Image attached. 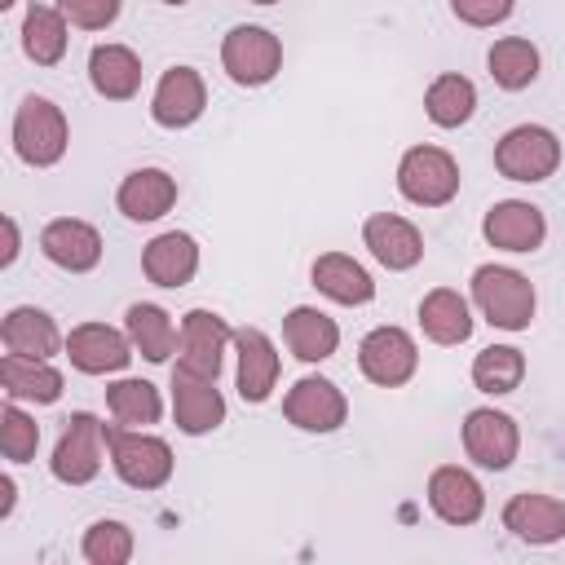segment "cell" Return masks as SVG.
I'll return each mask as SVG.
<instances>
[{"label":"cell","instance_id":"obj_1","mask_svg":"<svg viewBox=\"0 0 565 565\" xmlns=\"http://www.w3.org/2000/svg\"><path fill=\"white\" fill-rule=\"evenodd\" d=\"M472 300L481 318L499 331H525L534 322V282L521 269L508 265H477L472 274Z\"/></svg>","mask_w":565,"mask_h":565},{"label":"cell","instance_id":"obj_2","mask_svg":"<svg viewBox=\"0 0 565 565\" xmlns=\"http://www.w3.org/2000/svg\"><path fill=\"white\" fill-rule=\"evenodd\" d=\"M66 141H71V128H66L62 106L31 93L13 115V150H18V159L31 163V168H53L66 154Z\"/></svg>","mask_w":565,"mask_h":565},{"label":"cell","instance_id":"obj_3","mask_svg":"<svg viewBox=\"0 0 565 565\" xmlns=\"http://www.w3.org/2000/svg\"><path fill=\"white\" fill-rule=\"evenodd\" d=\"M397 190L415 207H446L459 194V163L441 146H411L397 163Z\"/></svg>","mask_w":565,"mask_h":565},{"label":"cell","instance_id":"obj_4","mask_svg":"<svg viewBox=\"0 0 565 565\" xmlns=\"http://www.w3.org/2000/svg\"><path fill=\"white\" fill-rule=\"evenodd\" d=\"M110 441V468L132 490H159L172 477V446L141 428H106Z\"/></svg>","mask_w":565,"mask_h":565},{"label":"cell","instance_id":"obj_5","mask_svg":"<svg viewBox=\"0 0 565 565\" xmlns=\"http://www.w3.org/2000/svg\"><path fill=\"white\" fill-rule=\"evenodd\" d=\"M494 168L508 181H547L561 168V141L543 124H516L494 146Z\"/></svg>","mask_w":565,"mask_h":565},{"label":"cell","instance_id":"obj_6","mask_svg":"<svg viewBox=\"0 0 565 565\" xmlns=\"http://www.w3.org/2000/svg\"><path fill=\"white\" fill-rule=\"evenodd\" d=\"M106 450H110L106 424H102L97 415H88V411H75V415L66 419L57 446H53L49 468H53V477H57L62 486H88V481L102 472V455H106Z\"/></svg>","mask_w":565,"mask_h":565},{"label":"cell","instance_id":"obj_7","mask_svg":"<svg viewBox=\"0 0 565 565\" xmlns=\"http://www.w3.org/2000/svg\"><path fill=\"white\" fill-rule=\"evenodd\" d=\"M221 66H225V75H230L234 84L260 88V84H269V79L278 75V66H282V40H278L274 31H265V26L243 22V26H234V31L221 40Z\"/></svg>","mask_w":565,"mask_h":565},{"label":"cell","instance_id":"obj_8","mask_svg":"<svg viewBox=\"0 0 565 565\" xmlns=\"http://www.w3.org/2000/svg\"><path fill=\"white\" fill-rule=\"evenodd\" d=\"M463 450L477 468H490V472H503L512 468L516 450H521V428L508 411H494V406H477L463 415Z\"/></svg>","mask_w":565,"mask_h":565},{"label":"cell","instance_id":"obj_9","mask_svg":"<svg viewBox=\"0 0 565 565\" xmlns=\"http://www.w3.org/2000/svg\"><path fill=\"white\" fill-rule=\"evenodd\" d=\"M358 366H362V375L371 384L402 388L415 375V366H419V349H415V340L402 327H375L358 344Z\"/></svg>","mask_w":565,"mask_h":565},{"label":"cell","instance_id":"obj_10","mask_svg":"<svg viewBox=\"0 0 565 565\" xmlns=\"http://www.w3.org/2000/svg\"><path fill=\"white\" fill-rule=\"evenodd\" d=\"M282 415L287 424H296L300 433H335L344 419H349V397L322 380V375H305L287 388L282 397Z\"/></svg>","mask_w":565,"mask_h":565},{"label":"cell","instance_id":"obj_11","mask_svg":"<svg viewBox=\"0 0 565 565\" xmlns=\"http://www.w3.org/2000/svg\"><path fill=\"white\" fill-rule=\"evenodd\" d=\"M234 340V331L225 327L221 313L212 309H190L181 322V353H177V371L199 375V380H216L221 375V358L225 344Z\"/></svg>","mask_w":565,"mask_h":565},{"label":"cell","instance_id":"obj_12","mask_svg":"<svg viewBox=\"0 0 565 565\" xmlns=\"http://www.w3.org/2000/svg\"><path fill=\"white\" fill-rule=\"evenodd\" d=\"M66 358L84 375H110L132 362V340L106 322H79L66 335Z\"/></svg>","mask_w":565,"mask_h":565},{"label":"cell","instance_id":"obj_13","mask_svg":"<svg viewBox=\"0 0 565 565\" xmlns=\"http://www.w3.org/2000/svg\"><path fill=\"white\" fill-rule=\"evenodd\" d=\"M428 508H433L446 525H472V521H481V512H486V490H481V481H477L468 468L441 463V468H433V477H428Z\"/></svg>","mask_w":565,"mask_h":565},{"label":"cell","instance_id":"obj_14","mask_svg":"<svg viewBox=\"0 0 565 565\" xmlns=\"http://www.w3.org/2000/svg\"><path fill=\"white\" fill-rule=\"evenodd\" d=\"M207 106L203 75L194 66H168L154 97H150V119L159 128H190Z\"/></svg>","mask_w":565,"mask_h":565},{"label":"cell","instance_id":"obj_15","mask_svg":"<svg viewBox=\"0 0 565 565\" xmlns=\"http://www.w3.org/2000/svg\"><path fill=\"white\" fill-rule=\"evenodd\" d=\"M481 234H486L490 247H503V252H534V247H543V238H547V221H543V212H539L534 203H525V199H503V203H494V207L486 212Z\"/></svg>","mask_w":565,"mask_h":565},{"label":"cell","instance_id":"obj_16","mask_svg":"<svg viewBox=\"0 0 565 565\" xmlns=\"http://www.w3.org/2000/svg\"><path fill=\"white\" fill-rule=\"evenodd\" d=\"M40 252L66 274H88L102 260V234L79 216H57L40 230Z\"/></svg>","mask_w":565,"mask_h":565},{"label":"cell","instance_id":"obj_17","mask_svg":"<svg viewBox=\"0 0 565 565\" xmlns=\"http://www.w3.org/2000/svg\"><path fill=\"white\" fill-rule=\"evenodd\" d=\"M172 415L185 437H203L225 424V397L216 380H199L185 371H172Z\"/></svg>","mask_w":565,"mask_h":565},{"label":"cell","instance_id":"obj_18","mask_svg":"<svg viewBox=\"0 0 565 565\" xmlns=\"http://www.w3.org/2000/svg\"><path fill=\"white\" fill-rule=\"evenodd\" d=\"M172 203H177V177L163 172V168H137V172H128V177L119 181V190H115V207H119L128 221H137V225L168 216Z\"/></svg>","mask_w":565,"mask_h":565},{"label":"cell","instance_id":"obj_19","mask_svg":"<svg viewBox=\"0 0 565 565\" xmlns=\"http://www.w3.org/2000/svg\"><path fill=\"white\" fill-rule=\"evenodd\" d=\"M362 243L371 247V256L384 269H415L419 256H424L419 230L397 212H371L366 225H362Z\"/></svg>","mask_w":565,"mask_h":565},{"label":"cell","instance_id":"obj_20","mask_svg":"<svg viewBox=\"0 0 565 565\" xmlns=\"http://www.w3.org/2000/svg\"><path fill=\"white\" fill-rule=\"evenodd\" d=\"M503 530H512L521 543H556L565 539V503L539 490H521L503 503Z\"/></svg>","mask_w":565,"mask_h":565},{"label":"cell","instance_id":"obj_21","mask_svg":"<svg viewBox=\"0 0 565 565\" xmlns=\"http://www.w3.org/2000/svg\"><path fill=\"white\" fill-rule=\"evenodd\" d=\"M234 349H238V397L256 406L278 384V349L260 327H238Z\"/></svg>","mask_w":565,"mask_h":565},{"label":"cell","instance_id":"obj_22","mask_svg":"<svg viewBox=\"0 0 565 565\" xmlns=\"http://www.w3.org/2000/svg\"><path fill=\"white\" fill-rule=\"evenodd\" d=\"M141 269L154 287H185L199 274V243L185 230H168V234L146 243Z\"/></svg>","mask_w":565,"mask_h":565},{"label":"cell","instance_id":"obj_23","mask_svg":"<svg viewBox=\"0 0 565 565\" xmlns=\"http://www.w3.org/2000/svg\"><path fill=\"white\" fill-rule=\"evenodd\" d=\"M0 340H4V349L18 353V358H53V353L62 349L57 322H53L44 309H35V305L9 309L4 322H0Z\"/></svg>","mask_w":565,"mask_h":565},{"label":"cell","instance_id":"obj_24","mask_svg":"<svg viewBox=\"0 0 565 565\" xmlns=\"http://www.w3.org/2000/svg\"><path fill=\"white\" fill-rule=\"evenodd\" d=\"M0 384L9 393V402H57L62 397V371L49 366V358H18V353H4L0 358Z\"/></svg>","mask_w":565,"mask_h":565},{"label":"cell","instance_id":"obj_25","mask_svg":"<svg viewBox=\"0 0 565 565\" xmlns=\"http://www.w3.org/2000/svg\"><path fill=\"white\" fill-rule=\"evenodd\" d=\"M88 79L106 102H128L141 88V57L128 44H97L88 53Z\"/></svg>","mask_w":565,"mask_h":565},{"label":"cell","instance_id":"obj_26","mask_svg":"<svg viewBox=\"0 0 565 565\" xmlns=\"http://www.w3.org/2000/svg\"><path fill=\"white\" fill-rule=\"evenodd\" d=\"M282 340L287 349L300 358V362H327L340 344V327L335 318H327L322 309L313 305H296L287 318H282Z\"/></svg>","mask_w":565,"mask_h":565},{"label":"cell","instance_id":"obj_27","mask_svg":"<svg viewBox=\"0 0 565 565\" xmlns=\"http://www.w3.org/2000/svg\"><path fill=\"white\" fill-rule=\"evenodd\" d=\"M419 327L433 344H463L472 335V309L455 287H433L419 300Z\"/></svg>","mask_w":565,"mask_h":565},{"label":"cell","instance_id":"obj_28","mask_svg":"<svg viewBox=\"0 0 565 565\" xmlns=\"http://www.w3.org/2000/svg\"><path fill=\"white\" fill-rule=\"evenodd\" d=\"M313 287L327 300H335V305H366L375 296L371 274L353 256H344V252H322L313 260Z\"/></svg>","mask_w":565,"mask_h":565},{"label":"cell","instance_id":"obj_29","mask_svg":"<svg viewBox=\"0 0 565 565\" xmlns=\"http://www.w3.org/2000/svg\"><path fill=\"white\" fill-rule=\"evenodd\" d=\"M66 13L53 4H31L22 18V49L35 66H57L66 57Z\"/></svg>","mask_w":565,"mask_h":565},{"label":"cell","instance_id":"obj_30","mask_svg":"<svg viewBox=\"0 0 565 565\" xmlns=\"http://www.w3.org/2000/svg\"><path fill=\"white\" fill-rule=\"evenodd\" d=\"M124 327H128L132 349H137L146 362H168V358H172V349H177V327H172L168 309L146 305V300H141V305H128Z\"/></svg>","mask_w":565,"mask_h":565},{"label":"cell","instance_id":"obj_31","mask_svg":"<svg viewBox=\"0 0 565 565\" xmlns=\"http://www.w3.org/2000/svg\"><path fill=\"white\" fill-rule=\"evenodd\" d=\"M424 110H428V119H433L437 128H459V124H468L472 110H477V88H472V79L459 75V71L437 75V79L428 84V93H424Z\"/></svg>","mask_w":565,"mask_h":565},{"label":"cell","instance_id":"obj_32","mask_svg":"<svg viewBox=\"0 0 565 565\" xmlns=\"http://www.w3.org/2000/svg\"><path fill=\"white\" fill-rule=\"evenodd\" d=\"M486 66H490V79L499 88L516 93V88H530L534 84V75H539V49L530 40H521V35H503V40L490 44Z\"/></svg>","mask_w":565,"mask_h":565},{"label":"cell","instance_id":"obj_33","mask_svg":"<svg viewBox=\"0 0 565 565\" xmlns=\"http://www.w3.org/2000/svg\"><path fill=\"white\" fill-rule=\"evenodd\" d=\"M521 380H525V353L512 349V344H490L472 358V384L490 397L512 393Z\"/></svg>","mask_w":565,"mask_h":565},{"label":"cell","instance_id":"obj_34","mask_svg":"<svg viewBox=\"0 0 565 565\" xmlns=\"http://www.w3.org/2000/svg\"><path fill=\"white\" fill-rule=\"evenodd\" d=\"M106 406L119 424H132V428H146L163 415V402H159V388L150 380H115L106 388Z\"/></svg>","mask_w":565,"mask_h":565},{"label":"cell","instance_id":"obj_35","mask_svg":"<svg viewBox=\"0 0 565 565\" xmlns=\"http://www.w3.org/2000/svg\"><path fill=\"white\" fill-rule=\"evenodd\" d=\"M84 561H93V565L132 561V530L124 521H93L84 530Z\"/></svg>","mask_w":565,"mask_h":565},{"label":"cell","instance_id":"obj_36","mask_svg":"<svg viewBox=\"0 0 565 565\" xmlns=\"http://www.w3.org/2000/svg\"><path fill=\"white\" fill-rule=\"evenodd\" d=\"M35 446H40V424L31 415L18 411V402H9L0 411V450L9 463H26L35 459Z\"/></svg>","mask_w":565,"mask_h":565},{"label":"cell","instance_id":"obj_37","mask_svg":"<svg viewBox=\"0 0 565 565\" xmlns=\"http://www.w3.org/2000/svg\"><path fill=\"white\" fill-rule=\"evenodd\" d=\"M57 9L84 31H106L119 18V0H57Z\"/></svg>","mask_w":565,"mask_h":565},{"label":"cell","instance_id":"obj_38","mask_svg":"<svg viewBox=\"0 0 565 565\" xmlns=\"http://www.w3.org/2000/svg\"><path fill=\"white\" fill-rule=\"evenodd\" d=\"M512 4L516 0H450L455 18L468 22V26H494V22H503L512 13Z\"/></svg>","mask_w":565,"mask_h":565},{"label":"cell","instance_id":"obj_39","mask_svg":"<svg viewBox=\"0 0 565 565\" xmlns=\"http://www.w3.org/2000/svg\"><path fill=\"white\" fill-rule=\"evenodd\" d=\"M4 238H9V243H4L0 265H13V260H18V221H13V216H4Z\"/></svg>","mask_w":565,"mask_h":565},{"label":"cell","instance_id":"obj_40","mask_svg":"<svg viewBox=\"0 0 565 565\" xmlns=\"http://www.w3.org/2000/svg\"><path fill=\"white\" fill-rule=\"evenodd\" d=\"M13 494H18L13 477H0V516H9V512H13Z\"/></svg>","mask_w":565,"mask_h":565},{"label":"cell","instance_id":"obj_41","mask_svg":"<svg viewBox=\"0 0 565 565\" xmlns=\"http://www.w3.org/2000/svg\"><path fill=\"white\" fill-rule=\"evenodd\" d=\"M163 4H177V9H181V4H190V0H163Z\"/></svg>","mask_w":565,"mask_h":565},{"label":"cell","instance_id":"obj_42","mask_svg":"<svg viewBox=\"0 0 565 565\" xmlns=\"http://www.w3.org/2000/svg\"><path fill=\"white\" fill-rule=\"evenodd\" d=\"M252 4H278V0H252Z\"/></svg>","mask_w":565,"mask_h":565},{"label":"cell","instance_id":"obj_43","mask_svg":"<svg viewBox=\"0 0 565 565\" xmlns=\"http://www.w3.org/2000/svg\"><path fill=\"white\" fill-rule=\"evenodd\" d=\"M0 4H4V9H9V4H18V0H0Z\"/></svg>","mask_w":565,"mask_h":565}]
</instances>
